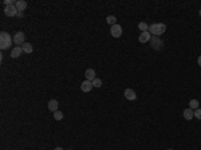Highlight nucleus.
<instances>
[{"instance_id":"1","label":"nucleus","mask_w":201,"mask_h":150,"mask_svg":"<svg viewBox=\"0 0 201 150\" xmlns=\"http://www.w3.org/2000/svg\"><path fill=\"white\" fill-rule=\"evenodd\" d=\"M14 43V38H11V35L6 31L0 32V48L7 50L11 47V44Z\"/></svg>"},{"instance_id":"2","label":"nucleus","mask_w":201,"mask_h":150,"mask_svg":"<svg viewBox=\"0 0 201 150\" xmlns=\"http://www.w3.org/2000/svg\"><path fill=\"white\" fill-rule=\"evenodd\" d=\"M165 31H166V24H164V23H153L149 26V32H150L153 36L160 38Z\"/></svg>"},{"instance_id":"3","label":"nucleus","mask_w":201,"mask_h":150,"mask_svg":"<svg viewBox=\"0 0 201 150\" xmlns=\"http://www.w3.org/2000/svg\"><path fill=\"white\" fill-rule=\"evenodd\" d=\"M24 40H26V35H24V32L22 31H18L16 34L14 35V43L16 44V46H23L24 44Z\"/></svg>"},{"instance_id":"4","label":"nucleus","mask_w":201,"mask_h":150,"mask_svg":"<svg viewBox=\"0 0 201 150\" xmlns=\"http://www.w3.org/2000/svg\"><path fill=\"white\" fill-rule=\"evenodd\" d=\"M150 46L154 50H161L164 47V42L161 40L158 36H152V39H150Z\"/></svg>"},{"instance_id":"5","label":"nucleus","mask_w":201,"mask_h":150,"mask_svg":"<svg viewBox=\"0 0 201 150\" xmlns=\"http://www.w3.org/2000/svg\"><path fill=\"white\" fill-rule=\"evenodd\" d=\"M18 8H16V6H7L6 7V9H4V14H6V16H8V17H14V16H16L18 15Z\"/></svg>"},{"instance_id":"6","label":"nucleus","mask_w":201,"mask_h":150,"mask_svg":"<svg viewBox=\"0 0 201 150\" xmlns=\"http://www.w3.org/2000/svg\"><path fill=\"white\" fill-rule=\"evenodd\" d=\"M110 34L113 38H120L121 35H122V27H121L120 24H114V26H111Z\"/></svg>"},{"instance_id":"7","label":"nucleus","mask_w":201,"mask_h":150,"mask_svg":"<svg viewBox=\"0 0 201 150\" xmlns=\"http://www.w3.org/2000/svg\"><path fill=\"white\" fill-rule=\"evenodd\" d=\"M150 39H152V34L149 31L141 32L140 36H138V42L140 43H148V42H150Z\"/></svg>"},{"instance_id":"8","label":"nucleus","mask_w":201,"mask_h":150,"mask_svg":"<svg viewBox=\"0 0 201 150\" xmlns=\"http://www.w3.org/2000/svg\"><path fill=\"white\" fill-rule=\"evenodd\" d=\"M93 82H90V81H83L82 82V84H81V90L83 92H90L91 90H93Z\"/></svg>"},{"instance_id":"9","label":"nucleus","mask_w":201,"mask_h":150,"mask_svg":"<svg viewBox=\"0 0 201 150\" xmlns=\"http://www.w3.org/2000/svg\"><path fill=\"white\" fill-rule=\"evenodd\" d=\"M125 97H126L128 101H135V99H137V94H135L134 90H131V89H126L125 90Z\"/></svg>"},{"instance_id":"10","label":"nucleus","mask_w":201,"mask_h":150,"mask_svg":"<svg viewBox=\"0 0 201 150\" xmlns=\"http://www.w3.org/2000/svg\"><path fill=\"white\" fill-rule=\"evenodd\" d=\"M182 115H184V118L187 119V121H190V119L195 117V111H193L190 107H188V109H185L184 110V112H182Z\"/></svg>"},{"instance_id":"11","label":"nucleus","mask_w":201,"mask_h":150,"mask_svg":"<svg viewBox=\"0 0 201 150\" xmlns=\"http://www.w3.org/2000/svg\"><path fill=\"white\" fill-rule=\"evenodd\" d=\"M23 48H22L20 46H16L14 50L11 51V58H19L22 54H23Z\"/></svg>"},{"instance_id":"12","label":"nucleus","mask_w":201,"mask_h":150,"mask_svg":"<svg viewBox=\"0 0 201 150\" xmlns=\"http://www.w3.org/2000/svg\"><path fill=\"white\" fill-rule=\"evenodd\" d=\"M85 76H86V81L93 82L94 79H95V71H94L93 69H87L85 72Z\"/></svg>"},{"instance_id":"13","label":"nucleus","mask_w":201,"mask_h":150,"mask_svg":"<svg viewBox=\"0 0 201 150\" xmlns=\"http://www.w3.org/2000/svg\"><path fill=\"white\" fill-rule=\"evenodd\" d=\"M58 107H59V103H58L56 99H51V101L48 102V110L50 111H53V112L58 111Z\"/></svg>"},{"instance_id":"14","label":"nucleus","mask_w":201,"mask_h":150,"mask_svg":"<svg viewBox=\"0 0 201 150\" xmlns=\"http://www.w3.org/2000/svg\"><path fill=\"white\" fill-rule=\"evenodd\" d=\"M15 6H16V8H18V11L23 12L24 9L27 8V6H28V4H27V1H24V0H18V1H16V4H15Z\"/></svg>"},{"instance_id":"15","label":"nucleus","mask_w":201,"mask_h":150,"mask_svg":"<svg viewBox=\"0 0 201 150\" xmlns=\"http://www.w3.org/2000/svg\"><path fill=\"white\" fill-rule=\"evenodd\" d=\"M189 107L193 110V111H195V110L200 109V102H198L197 99H190V101H189Z\"/></svg>"},{"instance_id":"16","label":"nucleus","mask_w":201,"mask_h":150,"mask_svg":"<svg viewBox=\"0 0 201 150\" xmlns=\"http://www.w3.org/2000/svg\"><path fill=\"white\" fill-rule=\"evenodd\" d=\"M22 48H23V51L26 52V54H32V51H34V48H32V46L30 43H24L23 46H22Z\"/></svg>"},{"instance_id":"17","label":"nucleus","mask_w":201,"mask_h":150,"mask_svg":"<svg viewBox=\"0 0 201 150\" xmlns=\"http://www.w3.org/2000/svg\"><path fill=\"white\" fill-rule=\"evenodd\" d=\"M106 22H107L110 26H114V24H117L115 22H117V17L114 16V15H109L107 17H106Z\"/></svg>"},{"instance_id":"18","label":"nucleus","mask_w":201,"mask_h":150,"mask_svg":"<svg viewBox=\"0 0 201 150\" xmlns=\"http://www.w3.org/2000/svg\"><path fill=\"white\" fill-rule=\"evenodd\" d=\"M138 28H140L142 32L149 31V26H148V23H145V22H141V23L138 24Z\"/></svg>"},{"instance_id":"19","label":"nucleus","mask_w":201,"mask_h":150,"mask_svg":"<svg viewBox=\"0 0 201 150\" xmlns=\"http://www.w3.org/2000/svg\"><path fill=\"white\" fill-rule=\"evenodd\" d=\"M54 118H55L56 121H62V119H63V112L59 111V110L58 111H55L54 112Z\"/></svg>"},{"instance_id":"20","label":"nucleus","mask_w":201,"mask_h":150,"mask_svg":"<svg viewBox=\"0 0 201 150\" xmlns=\"http://www.w3.org/2000/svg\"><path fill=\"white\" fill-rule=\"evenodd\" d=\"M93 86L97 87V89H98V87H101V86H102V81H101V79H98V78H95L93 81Z\"/></svg>"},{"instance_id":"21","label":"nucleus","mask_w":201,"mask_h":150,"mask_svg":"<svg viewBox=\"0 0 201 150\" xmlns=\"http://www.w3.org/2000/svg\"><path fill=\"white\" fill-rule=\"evenodd\" d=\"M195 117L196 118H198V119H201V109L195 110Z\"/></svg>"},{"instance_id":"22","label":"nucleus","mask_w":201,"mask_h":150,"mask_svg":"<svg viewBox=\"0 0 201 150\" xmlns=\"http://www.w3.org/2000/svg\"><path fill=\"white\" fill-rule=\"evenodd\" d=\"M16 16H18V17H23V12H20V11H19V12H18V15H16Z\"/></svg>"},{"instance_id":"23","label":"nucleus","mask_w":201,"mask_h":150,"mask_svg":"<svg viewBox=\"0 0 201 150\" xmlns=\"http://www.w3.org/2000/svg\"><path fill=\"white\" fill-rule=\"evenodd\" d=\"M197 63H198V66H201V55L198 56V59H197Z\"/></svg>"},{"instance_id":"24","label":"nucleus","mask_w":201,"mask_h":150,"mask_svg":"<svg viewBox=\"0 0 201 150\" xmlns=\"http://www.w3.org/2000/svg\"><path fill=\"white\" fill-rule=\"evenodd\" d=\"M54 150H63V149H62V147H55Z\"/></svg>"},{"instance_id":"25","label":"nucleus","mask_w":201,"mask_h":150,"mask_svg":"<svg viewBox=\"0 0 201 150\" xmlns=\"http://www.w3.org/2000/svg\"><path fill=\"white\" fill-rule=\"evenodd\" d=\"M198 14H200V16H201V9H200V11H198Z\"/></svg>"},{"instance_id":"26","label":"nucleus","mask_w":201,"mask_h":150,"mask_svg":"<svg viewBox=\"0 0 201 150\" xmlns=\"http://www.w3.org/2000/svg\"><path fill=\"white\" fill-rule=\"evenodd\" d=\"M168 150H173V149H168Z\"/></svg>"},{"instance_id":"27","label":"nucleus","mask_w":201,"mask_h":150,"mask_svg":"<svg viewBox=\"0 0 201 150\" xmlns=\"http://www.w3.org/2000/svg\"><path fill=\"white\" fill-rule=\"evenodd\" d=\"M70 150H73V149H70Z\"/></svg>"}]
</instances>
